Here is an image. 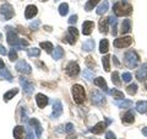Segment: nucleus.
I'll return each mask as SVG.
<instances>
[{"label":"nucleus","instance_id":"1","mask_svg":"<svg viewBox=\"0 0 147 139\" xmlns=\"http://www.w3.org/2000/svg\"><path fill=\"white\" fill-rule=\"evenodd\" d=\"M113 11L115 16H129L132 14V5L126 1H118L114 4Z\"/></svg>","mask_w":147,"mask_h":139},{"label":"nucleus","instance_id":"2","mask_svg":"<svg viewBox=\"0 0 147 139\" xmlns=\"http://www.w3.org/2000/svg\"><path fill=\"white\" fill-rule=\"evenodd\" d=\"M72 97H74V101L77 104V105H82L85 102V99H86V94H85V89L84 86H81L80 84H75L72 86Z\"/></svg>","mask_w":147,"mask_h":139},{"label":"nucleus","instance_id":"3","mask_svg":"<svg viewBox=\"0 0 147 139\" xmlns=\"http://www.w3.org/2000/svg\"><path fill=\"white\" fill-rule=\"evenodd\" d=\"M124 59H125V64H126V67L129 69L136 68V65L140 62V57H139V54H137L135 50H127V52L125 53Z\"/></svg>","mask_w":147,"mask_h":139},{"label":"nucleus","instance_id":"4","mask_svg":"<svg viewBox=\"0 0 147 139\" xmlns=\"http://www.w3.org/2000/svg\"><path fill=\"white\" fill-rule=\"evenodd\" d=\"M77 37H79V32H77L76 27H69L67 29V35L64 37L63 41H65L69 44H75L76 41H77Z\"/></svg>","mask_w":147,"mask_h":139},{"label":"nucleus","instance_id":"5","mask_svg":"<svg viewBox=\"0 0 147 139\" xmlns=\"http://www.w3.org/2000/svg\"><path fill=\"white\" fill-rule=\"evenodd\" d=\"M0 15L5 20H10L15 15V11H13V9L10 4H4V5L0 6Z\"/></svg>","mask_w":147,"mask_h":139},{"label":"nucleus","instance_id":"6","mask_svg":"<svg viewBox=\"0 0 147 139\" xmlns=\"http://www.w3.org/2000/svg\"><path fill=\"white\" fill-rule=\"evenodd\" d=\"M132 43V38L130 36H126V37H120V38H117L114 41V47L117 48H127L130 47Z\"/></svg>","mask_w":147,"mask_h":139},{"label":"nucleus","instance_id":"7","mask_svg":"<svg viewBox=\"0 0 147 139\" xmlns=\"http://www.w3.org/2000/svg\"><path fill=\"white\" fill-rule=\"evenodd\" d=\"M65 70H66V74L69 76H71V78H75L79 75V73H80V67H79V64H77L76 62H70L66 65L65 68Z\"/></svg>","mask_w":147,"mask_h":139},{"label":"nucleus","instance_id":"8","mask_svg":"<svg viewBox=\"0 0 147 139\" xmlns=\"http://www.w3.org/2000/svg\"><path fill=\"white\" fill-rule=\"evenodd\" d=\"M16 70L18 73H21V74L28 75V74H31V72H32V68H31V65L27 62H25V61H18L16 63Z\"/></svg>","mask_w":147,"mask_h":139},{"label":"nucleus","instance_id":"9","mask_svg":"<svg viewBox=\"0 0 147 139\" xmlns=\"http://www.w3.org/2000/svg\"><path fill=\"white\" fill-rule=\"evenodd\" d=\"M63 113V105L59 100H55L53 102V112L50 114V118L52 119H57L61 116Z\"/></svg>","mask_w":147,"mask_h":139},{"label":"nucleus","instance_id":"10","mask_svg":"<svg viewBox=\"0 0 147 139\" xmlns=\"http://www.w3.org/2000/svg\"><path fill=\"white\" fill-rule=\"evenodd\" d=\"M91 101L92 104L96 105V106H100V105H104L105 104V100H104V96L100 91H93L91 95Z\"/></svg>","mask_w":147,"mask_h":139},{"label":"nucleus","instance_id":"11","mask_svg":"<svg viewBox=\"0 0 147 139\" xmlns=\"http://www.w3.org/2000/svg\"><path fill=\"white\" fill-rule=\"evenodd\" d=\"M6 38H7V43L10 46H12V47H15V46L18 43V41H20V38L17 37V33L15 32V30H12L11 27H9L7 29Z\"/></svg>","mask_w":147,"mask_h":139},{"label":"nucleus","instance_id":"12","mask_svg":"<svg viewBox=\"0 0 147 139\" xmlns=\"http://www.w3.org/2000/svg\"><path fill=\"white\" fill-rule=\"evenodd\" d=\"M20 85L22 86V89H24V91L26 92L27 95H31L32 92H33V90H34V85L32 84L31 81L27 80V79H25V78H20Z\"/></svg>","mask_w":147,"mask_h":139},{"label":"nucleus","instance_id":"13","mask_svg":"<svg viewBox=\"0 0 147 139\" xmlns=\"http://www.w3.org/2000/svg\"><path fill=\"white\" fill-rule=\"evenodd\" d=\"M107 126H108L107 122H98L96 126H93V127L90 129V132L93 133V134H100V133H103L105 131Z\"/></svg>","mask_w":147,"mask_h":139},{"label":"nucleus","instance_id":"14","mask_svg":"<svg viewBox=\"0 0 147 139\" xmlns=\"http://www.w3.org/2000/svg\"><path fill=\"white\" fill-rule=\"evenodd\" d=\"M136 78L139 79L140 81L146 80V79H147V64H142V65L140 67V69H137Z\"/></svg>","mask_w":147,"mask_h":139},{"label":"nucleus","instance_id":"15","mask_svg":"<svg viewBox=\"0 0 147 139\" xmlns=\"http://www.w3.org/2000/svg\"><path fill=\"white\" fill-rule=\"evenodd\" d=\"M36 102L39 108H44L48 105V97L43 94H37L36 95Z\"/></svg>","mask_w":147,"mask_h":139},{"label":"nucleus","instance_id":"16","mask_svg":"<svg viewBox=\"0 0 147 139\" xmlns=\"http://www.w3.org/2000/svg\"><path fill=\"white\" fill-rule=\"evenodd\" d=\"M37 12H38V10H37V6H34V5H28V6H26L25 17L27 18V20H30V18L34 17V16L37 15Z\"/></svg>","mask_w":147,"mask_h":139},{"label":"nucleus","instance_id":"17","mask_svg":"<svg viewBox=\"0 0 147 139\" xmlns=\"http://www.w3.org/2000/svg\"><path fill=\"white\" fill-rule=\"evenodd\" d=\"M93 27H94V24L92 21H85L84 24H82V33H84L85 36L91 35Z\"/></svg>","mask_w":147,"mask_h":139},{"label":"nucleus","instance_id":"18","mask_svg":"<svg viewBox=\"0 0 147 139\" xmlns=\"http://www.w3.org/2000/svg\"><path fill=\"white\" fill-rule=\"evenodd\" d=\"M30 124H31L32 127H34V129H36V136L38 137V138H40V136H42V126H40V123H39L38 119L32 118L31 121H30Z\"/></svg>","mask_w":147,"mask_h":139},{"label":"nucleus","instance_id":"19","mask_svg":"<svg viewBox=\"0 0 147 139\" xmlns=\"http://www.w3.org/2000/svg\"><path fill=\"white\" fill-rule=\"evenodd\" d=\"M99 31L102 32V33H108V30H109V20L108 18H100L99 20Z\"/></svg>","mask_w":147,"mask_h":139},{"label":"nucleus","instance_id":"20","mask_svg":"<svg viewBox=\"0 0 147 139\" xmlns=\"http://www.w3.org/2000/svg\"><path fill=\"white\" fill-rule=\"evenodd\" d=\"M13 138L15 139H24L25 138V128L22 126H16L13 128Z\"/></svg>","mask_w":147,"mask_h":139},{"label":"nucleus","instance_id":"21","mask_svg":"<svg viewBox=\"0 0 147 139\" xmlns=\"http://www.w3.org/2000/svg\"><path fill=\"white\" fill-rule=\"evenodd\" d=\"M121 33L123 35H126L129 33V32L131 31V20H129V18H126V20H124L121 22Z\"/></svg>","mask_w":147,"mask_h":139},{"label":"nucleus","instance_id":"22","mask_svg":"<svg viewBox=\"0 0 147 139\" xmlns=\"http://www.w3.org/2000/svg\"><path fill=\"white\" fill-rule=\"evenodd\" d=\"M108 7H109V3L107 0H103L102 3L99 4V6L97 7V15H103L108 11Z\"/></svg>","mask_w":147,"mask_h":139},{"label":"nucleus","instance_id":"23","mask_svg":"<svg viewBox=\"0 0 147 139\" xmlns=\"http://www.w3.org/2000/svg\"><path fill=\"white\" fill-rule=\"evenodd\" d=\"M123 122L124 123H134V121H135V114H134V112L130 110V111H127V112L123 116Z\"/></svg>","mask_w":147,"mask_h":139},{"label":"nucleus","instance_id":"24","mask_svg":"<svg viewBox=\"0 0 147 139\" xmlns=\"http://www.w3.org/2000/svg\"><path fill=\"white\" fill-rule=\"evenodd\" d=\"M136 111L141 114L147 112V101H139L136 104Z\"/></svg>","mask_w":147,"mask_h":139},{"label":"nucleus","instance_id":"25","mask_svg":"<svg viewBox=\"0 0 147 139\" xmlns=\"http://www.w3.org/2000/svg\"><path fill=\"white\" fill-rule=\"evenodd\" d=\"M115 105L118 106L119 108H130L132 106V102L130 100H124L121 99L120 101H115Z\"/></svg>","mask_w":147,"mask_h":139},{"label":"nucleus","instance_id":"26","mask_svg":"<svg viewBox=\"0 0 147 139\" xmlns=\"http://www.w3.org/2000/svg\"><path fill=\"white\" fill-rule=\"evenodd\" d=\"M82 49H84L85 52H91V50H93L94 49V41L87 40L86 42H84V44H82Z\"/></svg>","mask_w":147,"mask_h":139},{"label":"nucleus","instance_id":"27","mask_svg":"<svg viewBox=\"0 0 147 139\" xmlns=\"http://www.w3.org/2000/svg\"><path fill=\"white\" fill-rule=\"evenodd\" d=\"M94 85L96 86H99L100 89H103V91H108V86H107V82L103 78H96L94 79Z\"/></svg>","mask_w":147,"mask_h":139},{"label":"nucleus","instance_id":"28","mask_svg":"<svg viewBox=\"0 0 147 139\" xmlns=\"http://www.w3.org/2000/svg\"><path fill=\"white\" fill-rule=\"evenodd\" d=\"M109 50V42H108V40H100V42H99V52L100 53H107Z\"/></svg>","mask_w":147,"mask_h":139},{"label":"nucleus","instance_id":"29","mask_svg":"<svg viewBox=\"0 0 147 139\" xmlns=\"http://www.w3.org/2000/svg\"><path fill=\"white\" fill-rule=\"evenodd\" d=\"M53 59H55V61H59V59H61L63 58V55H64V49L61 47H58L54 49V52H53Z\"/></svg>","mask_w":147,"mask_h":139},{"label":"nucleus","instance_id":"30","mask_svg":"<svg viewBox=\"0 0 147 139\" xmlns=\"http://www.w3.org/2000/svg\"><path fill=\"white\" fill-rule=\"evenodd\" d=\"M17 92H18V89H12V90H10V91L5 92V94H4V101H5V102L10 101L13 96L17 95Z\"/></svg>","mask_w":147,"mask_h":139},{"label":"nucleus","instance_id":"31","mask_svg":"<svg viewBox=\"0 0 147 139\" xmlns=\"http://www.w3.org/2000/svg\"><path fill=\"white\" fill-rule=\"evenodd\" d=\"M100 1V0H88V1L86 3V5H85V9H86V11H91V10H93V7L97 5V4Z\"/></svg>","mask_w":147,"mask_h":139},{"label":"nucleus","instance_id":"32","mask_svg":"<svg viewBox=\"0 0 147 139\" xmlns=\"http://www.w3.org/2000/svg\"><path fill=\"white\" fill-rule=\"evenodd\" d=\"M82 75H84V78L86 79V80H93V78H94V73L93 70H91V69H85L84 73H82Z\"/></svg>","mask_w":147,"mask_h":139},{"label":"nucleus","instance_id":"33","mask_svg":"<svg viewBox=\"0 0 147 139\" xmlns=\"http://www.w3.org/2000/svg\"><path fill=\"white\" fill-rule=\"evenodd\" d=\"M108 20H109V24L113 27V36H115L117 35V22H118L117 17L115 16H109Z\"/></svg>","mask_w":147,"mask_h":139},{"label":"nucleus","instance_id":"34","mask_svg":"<svg viewBox=\"0 0 147 139\" xmlns=\"http://www.w3.org/2000/svg\"><path fill=\"white\" fill-rule=\"evenodd\" d=\"M69 12V5L66 3H63L60 4V6H59V14H60L61 16H66Z\"/></svg>","mask_w":147,"mask_h":139},{"label":"nucleus","instance_id":"35","mask_svg":"<svg viewBox=\"0 0 147 139\" xmlns=\"http://www.w3.org/2000/svg\"><path fill=\"white\" fill-rule=\"evenodd\" d=\"M0 76L1 78H5L7 81H12V75L10 73H9V70L6 68H4V69H1V70H0Z\"/></svg>","mask_w":147,"mask_h":139},{"label":"nucleus","instance_id":"36","mask_svg":"<svg viewBox=\"0 0 147 139\" xmlns=\"http://www.w3.org/2000/svg\"><path fill=\"white\" fill-rule=\"evenodd\" d=\"M109 62H110V55H104L102 58V63H103V67H104V70L105 72H109L110 70V65H109Z\"/></svg>","mask_w":147,"mask_h":139},{"label":"nucleus","instance_id":"37","mask_svg":"<svg viewBox=\"0 0 147 139\" xmlns=\"http://www.w3.org/2000/svg\"><path fill=\"white\" fill-rule=\"evenodd\" d=\"M112 82H113L114 85H117V86H120L121 81H120V76H119V73L118 72H114L112 74Z\"/></svg>","mask_w":147,"mask_h":139},{"label":"nucleus","instance_id":"38","mask_svg":"<svg viewBox=\"0 0 147 139\" xmlns=\"http://www.w3.org/2000/svg\"><path fill=\"white\" fill-rule=\"evenodd\" d=\"M109 94L112 95L114 99H124V94L121 91H119V90H117V89H113V90H109Z\"/></svg>","mask_w":147,"mask_h":139},{"label":"nucleus","instance_id":"39","mask_svg":"<svg viewBox=\"0 0 147 139\" xmlns=\"http://www.w3.org/2000/svg\"><path fill=\"white\" fill-rule=\"evenodd\" d=\"M27 54H28L30 57H39L40 55V49H38V48H30V49H27Z\"/></svg>","mask_w":147,"mask_h":139},{"label":"nucleus","instance_id":"40","mask_svg":"<svg viewBox=\"0 0 147 139\" xmlns=\"http://www.w3.org/2000/svg\"><path fill=\"white\" fill-rule=\"evenodd\" d=\"M40 47H42V48H44L45 49V52H47V53H50V52H52V50H53V44L52 43H50V42H40Z\"/></svg>","mask_w":147,"mask_h":139},{"label":"nucleus","instance_id":"41","mask_svg":"<svg viewBox=\"0 0 147 139\" xmlns=\"http://www.w3.org/2000/svg\"><path fill=\"white\" fill-rule=\"evenodd\" d=\"M136 91H137V85L136 84H131V85H129L126 87V92L129 95H135Z\"/></svg>","mask_w":147,"mask_h":139},{"label":"nucleus","instance_id":"42","mask_svg":"<svg viewBox=\"0 0 147 139\" xmlns=\"http://www.w3.org/2000/svg\"><path fill=\"white\" fill-rule=\"evenodd\" d=\"M27 46H28V42H27V41H25V40H20L18 41V43L15 46V49H24L25 47H27Z\"/></svg>","mask_w":147,"mask_h":139},{"label":"nucleus","instance_id":"43","mask_svg":"<svg viewBox=\"0 0 147 139\" xmlns=\"http://www.w3.org/2000/svg\"><path fill=\"white\" fill-rule=\"evenodd\" d=\"M9 59H10L11 62H15L16 59H17V53H16L15 48L10 49V52H9Z\"/></svg>","mask_w":147,"mask_h":139},{"label":"nucleus","instance_id":"44","mask_svg":"<svg viewBox=\"0 0 147 139\" xmlns=\"http://www.w3.org/2000/svg\"><path fill=\"white\" fill-rule=\"evenodd\" d=\"M86 65L88 67V68H94L96 67V63L93 61V58H92V57H87L86 58Z\"/></svg>","mask_w":147,"mask_h":139},{"label":"nucleus","instance_id":"45","mask_svg":"<svg viewBox=\"0 0 147 139\" xmlns=\"http://www.w3.org/2000/svg\"><path fill=\"white\" fill-rule=\"evenodd\" d=\"M63 128H64V129H63L61 132H66V133H69V132H72V131H74V126H72L71 123H67L65 127L63 126Z\"/></svg>","mask_w":147,"mask_h":139},{"label":"nucleus","instance_id":"46","mask_svg":"<svg viewBox=\"0 0 147 139\" xmlns=\"http://www.w3.org/2000/svg\"><path fill=\"white\" fill-rule=\"evenodd\" d=\"M131 79H132V75H131L130 73H124L123 74V80L125 81V82H129Z\"/></svg>","mask_w":147,"mask_h":139},{"label":"nucleus","instance_id":"47","mask_svg":"<svg viewBox=\"0 0 147 139\" xmlns=\"http://www.w3.org/2000/svg\"><path fill=\"white\" fill-rule=\"evenodd\" d=\"M69 24L70 25H72V24H76L77 22V15H72V16H70V18H69Z\"/></svg>","mask_w":147,"mask_h":139},{"label":"nucleus","instance_id":"48","mask_svg":"<svg viewBox=\"0 0 147 139\" xmlns=\"http://www.w3.org/2000/svg\"><path fill=\"white\" fill-rule=\"evenodd\" d=\"M40 25V22L38 21V20H37V21H34V22H32V24L30 25V27H31V29L32 30H37V29H38V26Z\"/></svg>","mask_w":147,"mask_h":139},{"label":"nucleus","instance_id":"49","mask_svg":"<svg viewBox=\"0 0 147 139\" xmlns=\"http://www.w3.org/2000/svg\"><path fill=\"white\" fill-rule=\"evenodd\" d=\"M105 139H115V134L109 131V132H107V134H105Z\"/></svg>","mask_w":147,"mask_h":139},{"label":"nucleus","instance_id":"50","mask_svg":"<svg viewBox=\"0 0 147 139\" xmlns=\"http://www.w3.org/2000/svg\"><path fill=\"white\" fill-rule=\"evenodd\" d=\"M0 54H1V55H5V54H6V49H5V47H4V46H1V44H0Z\"/></svg>","mask_w":147,"mask_h":139},{"label":"nucleus","instance_id":"51","mask_svg":"<svg viewBox=\"0 0 147 139\" xmlns=\"http://www.w3.org/2000/svg\"><path fill=\"white\" fill-rule=\"evenodd\" d=\"M27 139H34V136H33V132L28 129V136H27Z\"/></svg>","mask_w":147,"mask_h":139},{"label":"nucleus","instance_id":"52","mask_svg":"<svg viewBox=\"0 0 147 139\" xmlns=\"http://www.w3.org/2000/svg\"><path fill=\"white\" fill-rule=\"evenodd\" d=\"M5 68V63L3 62V59H0V70H1V69H4Z\"/></svg>","mask_w":147,"mask_h":139},{"label":"nucleus","instance_id":"53","mask_svg":"<svg viewBox=\"0 0 147 139\" xmlns=\"http://www.w3.org/2000/svg\"><path fill=\"white\" fill-rule=\"evenodd\" d=\"M142 134L147 138V127H145V128H142Z\"/></svg>","mask_w":147,"mask_h":139},{"label":"nucleus","instance_id":"54","mask_svg":"<svg viewBox=\"0 0 147 139\" xmlns=\"http://www.w3.org/2000/svg\"><path fill=\"white\" fill-rule=\"evenodd\" d=\"M113 61H114V62H115V64H117V65H119V62L117 61V58H115V57H113Z\"/></svg>","mask_w":147,"mask_h":139},{"label":"nucleus","instance_id":"55","mask_svg":"<svg viewBox=\"0 0 147 139\" xmlns=\"http://www.w3.org/2000/svg\"><path fill=\"white\" fill-rule=\"evenodd\" d=\"M67 139H76V137H75V136H74V137H72V136H70V137H69Z\"/></svg>","mask_w":147,"mask_h":139},{"label":"nucleus","instance_id":"56","mask_svg":"<svg viewBox=\"0 0 147 139\" xmlns=\"http://www.w3.org/2000/svg\"><path fill=\"white\" fill-rule=\"evenodd\" d=\"M39 1H47V0H39ZM54 1H57V0H54Z\"/></svg>","mask_w":147,"mask_h":139},{"label":"nucleus","instance_id":"57","mask_svg":"<svg viewBox=\"0 0 147 139\" xmlns=\"http://www.w3.org/2000/svg\"><path fill=\"white\" fill-rule=\"evenodd\" d=\"M1 37H3V35H1V33H0V40H1Z\"/></svg>","mask_w":147,"mask_h":139},{"label":"nucleus","instance_id":"58","mask_svg":"<svg viewBox=\"0 0 147 139\" xmlns=\"http://www.w3.org/2000/svg\"><path fill=\"white\" fill-rule=\"evenodd\" d=\"M87 139H94V138H87Z\"/></svg>","mask_w":147,"mask_h":139},{"label":"nucleus","instance_id":"59","mask_svg":"<svg viewBox=\"0 0 147 139\" xmlns=\"http://www.w3.org/2000/svg\"><path fill=\"white\" fill-rule=\"evenodd\" d=\"M146 89H147V84H146Z\"/></svg>","mask_w":147,"mask_h":139}]
</instances>
